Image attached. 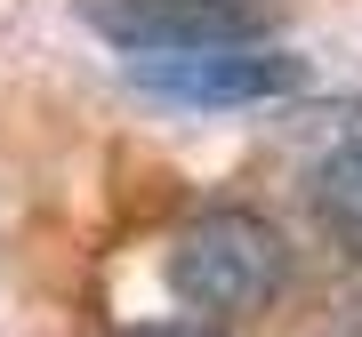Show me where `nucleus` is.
I'll return each mask as SVG.
<instances>
[{"instance_id": "2", "label": "nucleus", "mask_w": 362, "mask_h": 337, "mask_svg": "<svg viewBox=\"0 0 362 337\" xmlns=\"http://www.w3.org/2000/svg\"><path fill=\"white\" fill-rule=\"evenodd\" d=\"M129 80L161 104H194V113H218V104H266L290 97L306 65L290 49H266V40H209V49H145L129 56Z\"/></svg>"}, {"instance_id": "1", "label": "nucleus", "mask_w": 362, "mask_h": 337, "mask_svg": "<svg viewBox=\"0 0 362 337\" xmlns=\"http://www.w3.org/2000/svg\"><path fill=\"white\" fill-rule=\"evenodd\" d=\"M161 273H169V298L185 313H202V321H242V313H266L290 289V241H282L274 217L226 201V209H202V217L177 225Z\"/></svg>"}, {"instance_id": "4", "label": "nucleus", "mask_w": 362, "mask_h": 337, "mask_svg": "<svg viewBox=\"0 0 362 337\" xmlns=\"http://www.w3.org/2000/svg\"><path fill=\"white\" fill-rule=\"evenodd\" d=\"M314 201H322V217L362 249V137H354V145H338V153L314 168Z\"/></svg>"}, {"instance_id": "3", "label": "nucleus", "mask_w": 362, "mask_h": 337, "mask_svg": "<svg viewBox=\"0 0 362 337\" xmlns=\"http://www.w3.org/2000/svg\"><path fill=\"white\" fill-rule=\"evenodd\" d=\"M121 56L145 49H209V40H266L250 0H73Z\"/></svg>"}, {"instance_id": "5", "label": "nucleus", "mask_w": 362, "mask_h": 337, "mask_svg": "<svg viewBox=\"0 0 362 337\" xmlns=\"http://www.w3.org/2000/svg\"><path fill=\"white\" fill-rule=\"evenodd\" d=\"M121 337H218V329H202V321H153V329H121Z\"/></svg>"}]
</instances>
